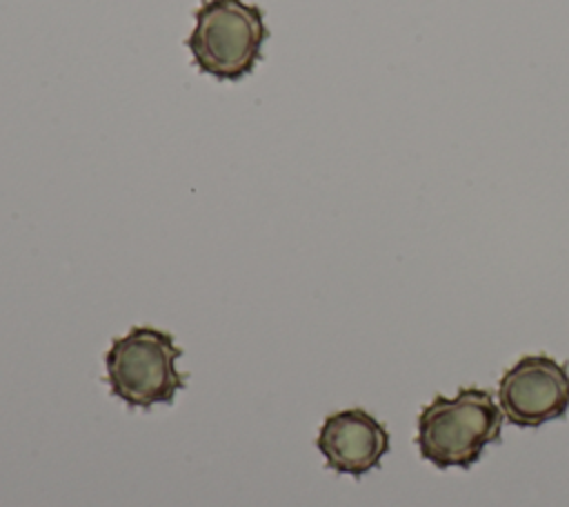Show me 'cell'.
Masks as SVG:
<instances>
[{"label": "cell", "mask_w": 569, "mask_h": 507, "mask_svg": "<svg viewBox=\"0 0 569 507\" xmlns=\"http://www.w3.org/2000/svg\"><path fill=\"white\" fill-rule=\"evenodd\" d=\"M182 354L169 331L149 325L131 327L124 336L113 338L104 354V380L111 396L131 409L171 405L176 391L189 380V374L176 367Z\"/></svg>", "instance_id": "obj_3"}, {"label": "cell", "mask_w": 569, "mask_h": 507, "mask_svg": "<svg viewBox=\"0 0 569 507\" xmlns=\"http://www.w3.org/2000/svg\"><path fill=\"white\" fill-rule=\"evenodd\" d=\"M316 447L325 456L327 469L360 478L380 467L391 449V436L373 414L362 407H349L322 420Z\"/></svg>", "instance_id": "obj_5"}, {"label": "cell", "mask_w": 569, "mask_h": 507, "mask_svg": "<svg viewBox=\"0 0 569 507\" xmlns=\"http://www.w3.org/2000/svg\"><path fill=\"white\" fill-rule=\"evenodd\" d=\"M184 47L193 64L220 82H240L262 60L269 40L264 11L244 0H202Z\"/></svg>", "instance_id": "obj_2"}, {"label": "cell", "mask_w": 569, "mask_h": 507, "mask_svg": "<svg viewBox=\"0 0 569 507\" xmlns=\"http://www.w3.org/2000/svg\"><path fill=\"white\" fill-rule=\"evenodd\" d=\"M498 405L516 427H540L569 411V369L549 354L518 358L498 382Z\"/></svg>", "instance_id": "obj_4"}, {"label": "cell", "mask_w": 569, "mask_h": 507, "mask_svg": "<svg viewBox=\"0 0 569 507\" xmlns=\"http://www.w3.org/2000/svg\"><path fill=\"white\" fill-rule=\"evenodd\" d=\"M505 414L489 389L460 387L453 398L438 394L418 414L416 445L438 469H469L485 447L500 443Z\"/></svg>", "instance_id": "obj_1"}]
</instances>
